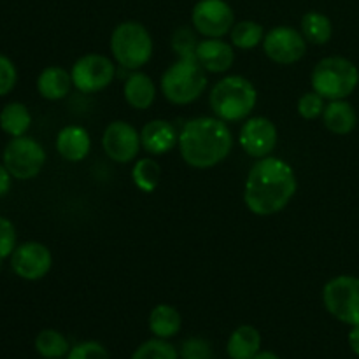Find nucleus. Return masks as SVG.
Wrapping results in <instances>:
<instances>
[{
	"mask_svg": "<svg viewBox=\"0 0 359 359\" xmlns=\"http://www.w3.org/2000/svg\"><path fill=\"white\" fill-rule=\"evenodd\" d=\"M293 167L283 158L265 156L249 168L244 184V203L255 216L266 217L286 209L297 195Z\"/></svg>",
	"mask_w": 359,
	"mask_h": 359,
	"instance_id": "nucleus-1",
	"label": "nucleus"
},
{
	"mask_svg": "<svg viewBox=\"0 0 359 359\" xmlns=\"http://www.w3.org/2000/svg\"><path fill=\"white\" fill-rule=\"evenodd\" d=\"M16 249V228L7 217L0 216V262Z\"/></svg>",
	"mask_w": 359,
	"mask_h": 359,
	"instance_id": "nucleus-33",
	"label": "nucleus"
},
{
	"mask_svg": "<svg viewBox=\"0 0 359 359\" xmlns=\"http://www.w3.org/2000/svg\"><path fill=\"white\" fill-rule=\"evenodd\" d=\"M321 118L326 130L335 135H349L358 125L356 109L347 100L328 102Z\"/></svg>",
	"mask_w": 359,
	"mask_h": 359,
	"instance_id": "nucleus-20",
	"label": "nucleus"
},
{
	"mask_svg": "<svg viewBox=\"0 0 359 359\" xmlns=\"http://www.w3.org/2000/svg\"><path fill=\"white\" fill-rule=\"evenodd\" d=\"M109 48H111L112 60L121 69L135 72L153 58L154 44L149 30L142 23L128 20L116 25L111 34Z\"/></svg>",
	"mask_w": 359,
	"mask_h": 359,
	"instance_id": "nucleus-5",
	"label": "nucleus"
},
{
	"mask_svg": "<svg viewBox=\"0 0 359 359\" xmlns=\"http://www.w3.org/2000/svg\"><path fill=\"white\" fill-rule=\"evenodd\" d=\"M191 25L205 39H223L235 25V13L226 0H198L191 11Z\"/></svg>",
	"mask_w": 359,
	"mask_h": 359,
	"instance_id": "nucleus-10",
	"label": "nucleus"
},
{
	"mask_svg": "<svg viewBox=\"0 0 359 359\" xmlns=\"http://www.w3.org/2000/svg\"><path fill=\"white\" fill-rule=\"evenodd\" d=\"M182 328V316L174 305L160 304L151 311L149 330L158 339H174Z\"/></svg>",
	"mask_w": 359,
	"mask_h": 359,
	"instance_id": "nucleus-22",
	"label": "nucleus"
},
{
	"mask_svg": "<svg viewBox=\"0 0 359 359\" xmlns=\"http://www.w3.org/2000/svg\"><path fill=\"white\" fill-rule=\"evenodd\" d=\"M102 147L109 160L114 163H132L142 149L140 132L128 121L116 119L105 126L104 135H102Z\"/></svg>",
	"mask_w": 359,
	"mask_h": 359,
	"instance_id": "nucleus-12",
	"label": "nucleus"
},
{
	"mask_svg": "<svg viewBox=\"0 0 359 359\" xmlns=\"http://www.w3.org/2000/svg\"><path fill=\"white\" fill-rule=\"evenodd\" d=\"M18 83V70L14 63L0 53V97L11 93Z\"/></svg>",
	"mask_w": 359,
	"mask_h": 359,
	"instance_id": "nucleus-34",
	"label": "nucleus"
},
{
	"mask_svg": "<svg viewBox=\"0 0 359 359\" xmlns=\"http://www.w3.org/2000/svg\"><path fill=\"white\" fill-rule=\"evenodd\" d=\"M251 359H280L277 356L276 353H272V351H259L256 356H252Z\"/></svg>",
	"mask_w": 359,
	"mask_h": 359,
	"instance_id": "nucleus-37",
	"label": "nucleus"
},
{
	"mask_svg": "<svg viewBox=\"0 0 359 359\" xmlns=\"http://www.w3.org/2000/svg\"><path fill=\"white\" fill-rule=\"evenodd\" d=\"M262 351V333L251 325H242L233 330L226 342L230 359H251Z\"/></svg>",
	"mask_w": 359,
	"mask_h": 359,
	"instance_id": "nucleus-21",
	"label": "nucleus"
},
{
	"mask_svg": "<svg viewBox=\"0 0 359 359\" xmlns=\"http://www.w3.org/2000/svg\"><path fill=\"white\" fill-rule=\"evenodd\" d=\"M32 125V114L21 102H11L0 111V128L11 137L27 135Z\"/></svg>",
	"mask_w": 359,
	"mask_h": 359,
	"instance_id": "nucleus-24",
	"label": "nucleus"
},
{
	"mask_svg": "<svg viewBox=\"0 0 359 359\" xmlns=\"http://www.w3.org/2000/svg\"><path fill=\"white\" fill-rule=\"evenodd\" d=\"M207 70L195 56H179L160 79V90L165 100L174 105H189L198 100L207 90Z\"/></svg>",
	"mask_w": 359,
	"mask_h": 359,
	"instance_id": "nucleus-4",
	"label": "nucleus"
},
{
	"mask_svg": "<svg viewBox=\"0 0 359 359\" xmlns=\"http://www.w3.org/2000/svg\"><path fill=\"white\" fill-rule=\"evenodd\" d=\"M53 266V255L41 242L16 245L11 255V269L23 280H41Z\"/></svg>",
	"mask_w": 359,
	"mask_h": 359,
	"instance_id": "nucleus-14",
	"label": "nucleus"
},
{
	"mask_svg": "<svg viewBox=\"0 0 359 359\" xmlns=\"http://www.w3.org/2000/svg\"><path fill=\"white\" fill-rule=\"evenodd\" d=\"M177 147L186 165L196 170H207L230 156L233 133L223 119L216 116H198L184 123L179 132Z\"/></svg>",
	"mask_w": 359,
	"mask_h": 359,
	"instance_id": "nucleus-2",
	"label": "nucleus"
},
{
	"mask_svg": "<svg viewBox=\"0 0 359 359\" xmlns=\"http://www.w3.org/2000/svg\"><path fill=\"white\" fill-rule=\"evenodd\" d=\"M263 39H265V28L258 21L252 20L238 21L230 32V42L233 48L242 49V51L258 48L259 44H263Z\"/></svg>",
	"mask_w": 359,
	"mask_h": 359,
	"instance_id": "nucleus-25",
	"label": "nucleus"
},
{
	"mask_svg": "<svg viewBox=\"0 0 359 359\" xmlns=\"http://www.w3.org/2000/svg\"><path fill=\"white\" fill-rule=\"evenodd\" d=\"M238 144L248 156L259 160L270 156L279 144V130L265 116H249L238 132Z\"/></svg>",
	"mask_w": 359,
	"mask_h": 359,
	"instance_id": "nucleus-13",
	"label": "nucleus"
},
{
	"mask_svg": "<svg viewBox=\"0 0 359 359\" xmlns=\"http://www.w3.org/2000/svg\"><path fill=\"white\" fill-rule=\"evenodd\" d=\"M2 160L14 179L28 181L37 177L44 168L46 151L42 144L32 137H13L4 149Z\"/></svg>",
	"mask_w": 359,
	"mask_h": 359,
	"instance_id": "nucleus-8",
	"label": "nucleus"
},
{
	"mask_svg": "<svg viewBox=\"0 0 359 359\" xmlns=\"http://www.w3.org/2000/svg\"><path fill=\"white\" fill-rule=\"evenodd\" d=\"M55 146L63 160L70 163H79L86 160L91 151L90 132L79 125L63 126L56 135Z\"/></svg>",
	"mask_w": 359,
	"mask_h": 359,
	"instance_id": "nucleus-17",
	"label": "nucleus"
},
{
	"mask_svg": "<svg viewBox=\"0 0 359 359\" xmlns=\"http://www.w3.org/2000/svg\"><path fill=\"white\" fill-rule=\"evenodd\" d=\"M142 149L151 156H161L179 144V132L167 119H151L140 130Z\"/></svg>",
	"mask_w": 359,
	"mask_h": 359,
	"instance_id": "nucleus-16",
	"label": "nucleus"
},
{
	"mask_svg": "<svg viewBox=\"0 0 359 359\" xmlns=\"http://www.w3.org/2000/svg\"><path fill=\"white\" fill-rule=\"evenodd\" d=\"M312 90L325 100H346L359 84V70L344 56H325L311 74Z\"/></svg>",
	"mask_w": 359,
	"mask_h": 359,
	"instance_id": "nucleus-6",
	"label": "nucleus"
},
{
	"mask_svg": "<svg viewBox=\"0 0 359 359\" xmlns=\"http://www.w3.org/2000/svg\"><path fill=\"white\" fill-rule=\"evenodd\" d=\"M72 86L74 84L70 72L58 65L46 67L37 77V91L42 98H46V100H63V98L69 97Z\"/></svg>",
	"mask_w": 359,
	"mask_h": 359,
	"instance_id": "nucleus-19",
	"label": "nucleus"
},
{
	"mask_svg": "<svg viewBox=\"0 0 359 359\" xmlns=\"http://www.w3.org/2000/svg\"><path fill=\"white\" fill-rule=\"evenodd\" d=\"M302 34L309 44L325 46L332 41L333 37V23L326 14L319 11H309L302 16Z\"/></svg>",
	"mask_w": 359,
	"mask_h": 359,
	"instance_id": "nucleus-23",
	"label": "nucleus"
},
{
	"mask_svg": "<svg viewBox=\"0 0 359 359\" xmlns=\"http://www.w3.org/2000/svg\"><path fill=\"white\" fill-rule=\"evenodd\" d=\"M323 304L330 316L344 325H359V277L337 276L323 287Z\"/></svg>",
	"mask_w": 359,
	"mask_h": 359,
	"instance_id": "nucleus-7",
	"label": "nucleus"
},
{
	"mask_svg": "<svg viewBox=\"0 0 359 359\" xmlns=\"http://www.w3.org/2000/svg\"><path fill=\"white\" fill-rule=\"evenodd\" d=\"M72 84L79 93L93 95L98 91H104L111 86L116 77V63L109 56L98 55V53H88L70 69Z\"/></svg>",
	"mask_w": 359,
	"mask_h": 359,
	"instance_id": "nucleus-9",
	"label": "nucleus"
},
{
	"mask_svg": "<svg viewBox=\"0 0 359 359\" xmlns=\"http://www.w3.org/2000/svg\"><path fill=\"white\" fill-rule=\"evenodd\" d=\"M347 340H349L351 351H353V353L356 354V356H359V325L353 326V328H351Z\"/></svg>",
	"mask_w": 359,
	"mask_h": 359,
	"instance_id": "nucleus-36",
	"label": "nucleus"
},
{
	"mask_svg": "<svg viewBox=\"0 0 359 359\" xmlns=\"http://www.w3.org/2000/svg\"><path fill=\"white\" fill-rule=\"evenodd\" d=\"M35 351L46 359H58L69 354L70 346L63 333L48 328L35 337Z\"/></svg>",
	"mask_w": 359,
	"mask_h": 359,
	"instance_id": "nucleus-27",
	"label": "nucleus"
},
{
	"mask_svg": "<svg viewBox=\"0 0 359 359\" xmlns=\"http://www.w3.org/2000/svg\"><path fill=\"white\" fill-rule=\"evenodd\" d=\"M130 359H179V353L168 340L154 337L140 344Z\"/></svg>",
	"mask_w": 359,
	"mask_h": 359,
	"instance_id": "nucleus-28",
	"label": "nucleus"
},
{
	"mask_svg": "<svg viewBox=\"0 0 359 359\" xmlns=\"http://www.w3.org/2000/svg\"><path fill=\"white\" fill-rule=\"evenodd\" d=\"M11 182H13V175H11V172L7 170L6 165L0 163V196L9 193Z\"/></svg>",
	"mask_w": 359,
	"mask_h": 359,
	"instance_id": "nucleus-35",
	"label": "nucleus"
},
{
	"mask_svg": "<svg viewBox=\"0 0 359 359\" xmlns=\"http://www.w3.org/2000/svg\"><path fill=\"white\" fill-rule=\"evenodd\" d=\"M325 98L319 93H316L314 90L302 95L297 104L298 114H300V118L307 119V121H314V119L321 118L323 112H325Z\"/></svg>",
	"mask_w": 359,
	"mask_h": 359,
	"instance_id": "nucleus-29",
	"label": "nucleus"
},
{
	"mask_svg": "<svg viewBox=\"0 0 359 359\" xmlns=\"http://www.w3.org/2000/svg\"><path fill=\"white\" fill-rule=\"evenodd\" d=\"M307 44L304 34L297 28L279 25L269 30L263 39V53L266 58L279 65H293L298 63L307 53Z\"/></svg>",
	"mask_w": 359,
	"mask_h": 359,
	"instance_id": "nucleus-11",
	"label": "nucleus"
},
{
	"mask_svg": "<svg viewBox=\"0 0 359 359\" xmlns=\"http://www.w3.org/2000/svg\"><path fill=\"white\" fill-rule=\"evenodd\" d=\"M123 97L135 111H147L156 100V86L147 74L135 70L123 84Z\"/></svg>",
	"mask_w": 359,
	"mask_h": 359,
	"instance_id": "nucleus-18",
	"label": "nucleus"
},
{
	"mask_svg": "<svg viewBox=\"0 0 359 359\" xmlns=\"http://www.w3.org/2000/svg\"><path fill=\"white\" fill-rule=\"evenodd\" d=\"M258 104L256 86L244 76H226L217 81L209 93L214 116L226 123L245 121Z\"/></svg>",
	"mask_w": 359,
	"mask_h": 359,
	"instance_id": "nucleus-3",
	"label": "nucleus"
},
{
	"mask_svg": "<svg viewBox=\"0 0 359 359\" xmlns=\"http://www.w3.org/2000/svg\"><path fill=\"white\" fill-rule=\"evenodd\" d=\"M67 359H111L107 349L97 340H86L70 347Z\"/></svg>",
	"mask_w": 359,
	"mask_h": 359,
	"instance_id": "nucleus-32",
	"label": "nucleus"
},
{
	"mask_svg": "<svg viewBox=\"0 0 359 359\" xmlns=\"http://www.w3.org/2000/svg\"><path fill=\"white\" fill-rule=\"evenodd\" d=\"M161 179V167L154 158H139L132 168V181L142 193H153Z\"/></svg>",
	"mask_w": 359,
	"mask_h": 359,
	"instance_id": "nucleus-26",
	"label": "nucleus"
},
{
	"mask_svg": "<svg viewBox=\"0 0 359 359\" xmlns=\"http://www.w3.org/2000/svg\"><path fill=\"white\" fill-rule=\"evenodd\" d=\"M196 46L198 41H196L195 28H177L172 35V49L177 53V56H195Z\"/></svg>",
	"mask_w": 359,
	"mask_h": 359,
	"instance_id": "nucleus-30",
	"label": "nucleus"
},
{
	"mask_svg": "<svg viewBox=\"0 0 359 359\" xmlns=\"http://www.w3.org/2000/svg\"><path fill=\"white\" fill-rule=\"evenodd\" d=\"M181 359H212V346L205 339L200 337H189L181 346Z\"/></svg>",
	"mask_w": 359,
	"mask_h": 359,
	"instance_id": "nucleus-31",
	"label": "nucleus"
},
{
	"mask_svg": "<svg viewBox=\"0 0 359 359\" xmlns=\"http://www.w3.org/2000/svg\"><path fill=\"white\" fill-rule=\"evenodd\" d=\"M195 58L209 74H224L233 67L235 48L223 39H203L198 41Z\"/></svg>",
	"mask_w": 359,
	"mask_h": 359,
	"instance_id": "nucleus-15",
	"label": "nucleus"
}]
</instances>
